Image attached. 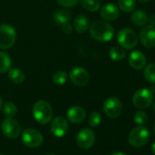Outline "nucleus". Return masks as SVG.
<instances>
[{
  "instance_id": "obj_20",
  "label": "nucleus",
  "mask_w": 155,
  "mask_h": 155,
  "mask_svg": "<svg viewBox=\"0 0 155 155\" xmlns=\"http://www.w3.org/2000/svg\"><path fill=\"white\" fill-rule=\"evenodd\" d=\"M12 60L10 56L3 51H0V73H7L11 68Z\"/></svg>"
},
{
  "instance_id": "obj_30",
  "label": "nucleus",
  "mask_w": 155,
  "mask_h": 155,
  "mask_svg": "<svg viewBox=\"0 0 155 155\" xmlns=\"http://www.w3.org/2000/svg\"><path fill=\"white\" fill-rule=\"evenodd\" d=\"M56 2L63 8H72L80 3V0H56Z\"/></svg>"
},
{
  "instance_id": "obj_5",
  "label": "nucleus",
  "mask_w": 155,
  "mask_h": 155,
  "mask_svg": "<svg viewBox=\"0 0 155 155\" xmlns=\"http://www.w3.org/2000/svg\"><path fill=\"white\" fill-rule=\"evenodd\" d=\"M117 40L124 49H132L138 43V37L131 28H122L118 33Z\"/></svg>"
},
{
  "instance_id": "obj_23",
  "label": "nucleus",
  "mask_w": 155,
  "mask_h": 155,
  "mask_svg": "<svg viewBox=\"0 0 155 155\" xmlns=\"http://www.w3.org/2000/svg\"><path fill=\"white\" fill-rule=\"evenodd\" d=\"M109 55H110V58L113 61H120L126 57V52H125V49L122 47L115 46V47H112L110 49Z\"/></svg>"
},
{
  "instance_id": "obj_7",
  "label": "nucleus",
  "mask_w": 155,
  "mask_h": 155,
  "mask_svg": "<svg viewBox=\"0 0 155 155\" xmlns=\"http://www.w3.org/2000/svg\"><path fill=\"white\" fill-rule=\"evenodd\" d=\"M22 141L29 148H38L43 143V136L38 130L28 128L24 130L22 133Z\"/></svg>"
},
{
  "instance_id": "obj_11",
  "label": "nucleus",
  "mask_w": 155,
  "mask_h": 155,
  "mask_svg": "<svg viewBox=\"0 0 155 155\" xmlns=\"http://www.w3.org/2000/svg\"><path fill=\"white\" fill-rule=\"evenodd\" d=\"M1 129L6 137L9 139H16L21 132V127L19 123L13 118H7L1 124Z\"/></svg>"
},
{
  "instance_id": "obj_14",
  "label": "nucleus",
  "mask_w": 155,
  "mask_h": 155,
  "mask_svg": "<svg viewBox=\"0 0 155 155\" xmlns=\"http://www.w3.org/2000/svg\"><path fill=\"white\" fill-rule=\"evenodd\" d=\"M67 118L71 123L80 124L86 118V110L81 106H73L67 111Z\"/></svg>"
},
{
  "instance_id": "obj_21",
  "label": "nucleus",
  "mask_w": 155,
  "mask_h": 155,
  "mask_svg": "<svg viewBox=\"0 0 155 155\" xmlns=\"http://www.w3.org/2000/svg\"><path fill=\"white\" fill-rule=\"evenodd\" d=\"M53 18H54V21L57 24L62 25L64 23H68V22L70 21V19H71V14L68 10L60 9V10H57L54 13Z\"/></svg>"
},
{
  "instance_id": "obj_27",
  "label": "nucleus",
  "mask_w": 155,
  "mask_h": 155,
  "mask_svg": "<svg viewBox=\"0 0 155 155\" xmlns=\"http://www.w3.org/2000/svg\"><path fill=\"white\" fill-rule=\"evenodd\" d=\"M18 111V108L12 101L7 102L3 107V113L7 118H13Z\"/></svg>"
},
{
  "instance_id": "obj_36",
  "label": "nucleus",
  "mask_w": 155,
  "mask_h": 155,
  "mask_svg": "<svg viewBox=\"0 0 155 155\" xmlns=\"http://www.w3.org/2000/svg\"><path fill=\"white\" fill-rule=\"evenodd\" d=\"M139 2H140V3H148L150 0H138Z\"/></svg>"
},
{
  "instance_id": "obj_24",
  "label": "nucleus",
  "mask_w": 155,
  "mask_h": 155,
  "mask_svg": "<svg viewBox=\"0 0 155 155\" xmlns=\"http://www.w3.org/2000/svg\"><path fill=\"white\" fill-rule=\"evenodd\" d=\"M118 5L120 10L130 13L136 8V0H118Z\"/></svg>"
},
{
  "instance_id": "obj_17",
  "label": "nucleus",
  "mask_w": 155,
  "mask_h": 155,
  "mask_svg": "<svg viewBox=\"0 0 155 155\" xmlns=\"http://www.w3.org/2000/svg\"><path fill=\"white\" fill-rule=\"evenodd\" d=\"M90 28V19L85 15H79L74 19V28L78 33H85Z\"/></svg>"
},
{
  "instance_id": "obj_33",
  "label": "nucleus",
  "mask_w": 155,
  "mask_h": 155,
  "mask_svg": "<svg viewBox=\"0 0 155 155\" xmlns=\"http://www.w3.org/2000/svg\"><path fill=\"white\" fill-rule=\"evenodd\" d=\"M110 155H126V154H125V153H123V152H120V151H116V152L111 153Z\"/></svg>"
},
{
  "instance_id": "obj_12",
  "label": "nucleus",
  "mask_w": 155,
  "mask_h": 155,
  "mask_svg": "<svg viewBox=\"0 0 155 155\" xmlns=\"http://www.w3.org/2000/svg\"><path fill=\"white\" fill-rule=\"evenodd\" d=\"M68 130V123L67 120L62 116L56 117L50 125V130L52 134L57 138L63 137Z\"/></svg>"
},
{
  "instance_id": "obj_29",
  "label": "nucleus",
  "mask_w": 155,
  "mask_h": 155,
  "mask_svg": "<svg viewBox=\"0 0 155 155\" xmlns=\"http://www.w3.org/2000/svg\"><path fill=\"white\" fill-rule=\"evenodd\" d=\"M134 121L137 123V124H139V125H143V124H145L146 122H147V120H148V116H147V114L144 112V111H142V110H139V111H137L135 114H134Z\"/></svg>"
},
{
  "instance_id": "obj_2",
  "label": "nucleus",
  "mask_w": 155,
  "mask_h": 155,
  "mask_svg": "<svg viewBox=\"0 0 155 155\" xmlns=\"http://www.w3.org/2000/svg\"><path fill=\"white\" fill-rule=\"evenodd\" d=\"M34 119L40 124H48L53 117V110L50 104L46 101H37L32 109Z\"/></svg>"
},
{
  "instance_id": "obj_22",
  "label": "nucleus",
  "mask_w": 155,
  "mask_h": 155,
  "mask_svg": "<svg viewBox=\"0 0 155 155\" xmlns=\"http://www.w3.org/2000/svg\"><path fill=\"white\" fill-rule=\"evenodd\" d=\"M80 3L83 9L91 12L98 11L101 6L100 0H80Z\"/></svg>"
},
{
  "instance_id": "obj_18",
  "label": "nucleus",
  "mask_w": 155,
  "mask_h": 155,
  "mask_svg": "<svg viewBox=\"0 0 155 155\" xmlns=\"http://www.w3.org/2000/svg\"><path fill=\"white\" fill-rule=\"evenodd\" d=\"M8 79L14 84H21L25 81V74L21 69L13 68L8 70Z\"/></svg>"
},
{
  "instance_id": "obj_8",
  "label": "nucleus",
  "mask_w": 155,
  "mask_h": 155,
  "mask_svg": "<svg viewBox=\"0 0 155 155\" xmlns=\"http://www.w3.org/2000/svg\"><path fill=\"white\" fill-rule=\"evenodd\" d=\"M103 110L108 117L115 119L119 117L122 111L121 101L117 97H110L103 103Z\"/></svg>"
},
{
  "instance_id": "obj_35",
  "label": "nucleus",
  "mask_w": 155,
  "mask_h": 155,
  "mask_svg": "<svg viewBox=\"0 0 155 155\" xmlns=\"http://www.w3.org/2000/svg\"><path fill=\"white\" fill-rule=\"evenodd\" d=\"M2 108H3V100L1 97H0V110H1Z\"/></svg>"
},
{
  "instance_id": "obj_15",
  "label": "nucleus",
  "mask_w": 155,
  "mask_h": 155,
  "mask_svg": "<svg viewBox=\"0 0 155 155\" xmlns=\"http://www.w3.org/2000/svg\"><path fill=\"white\" fill-rule=\"evenodd\" d=\"M128 61L132 68L140 70L142 69L146 65V57L140 50H135L130 54Z\"/></svg>"
},
{
  "instance_id": "obj_26",
  "label": "nucleus",
  "mask_w": 155,
  "mask_h": 155,
  "mask_svg": "<svg viewBox=\"0 0 155 155\" xmlns=\"http://www.w3.org/2000/svg\"><path fill=\"white\" fill-rule=\"evenodd\" d=\"M67 80H68V74L63 70H58L52 76V81L56 85H64Z\"/></svg>"
},
{
  "instance_id": "obj_37",
  "label": "nucleus",
  "mask_w": 155,
  "mask_h": 155,
  "mask_svg": "<svg viewBox=\"0 0 155 155\" xmlns=\"http://www.w3.org/2000/svg\"><path fill=\"white\" fill-rule=\"evenodd\" d=\"M152 109H153V110H154V112H155V102L153 103V106H152Z\"/></svg>"
},
{
  "instance_id": "obj_10",
  "label": "nucleus",
  "mask_w": 155,
  "mask_h": 155,
  "mask_svg": "<svg viewBox=\"0 0 155 155\" xmlns=\"http://www.w3.org/2000/svg\"><path fill=\"white\" fill-rule=\"evenodd\" d=\"M69 79L74 85L78 87H84L90 81V74L85 68L77 67L69 72Z\"/></svg>"
},
{
  "instance_id": "obj_1",
  "label": "nucleus",
  "mask_w": 155,
  "mask_h": 155,
  "mask_svg": "<svg viewBox=\"0 0 155 155\" xmlns=\"http://www.w3.org/2000/svg\"><path fill=\"white\" fill-rule=\"evenodd\" d=\"M90 33L95 40L108 42L114 36V28L107 21H95L90 28Z\"/></svg>"
},
{
  "instance_id": "obj_9",
  "label": "nucleus",
  "mask_w": 155,
  "mask_h": 155,
  "mask_svg": "<svg viewBox=\"0 0 155 155\" xmlns=\"http://www.w3.org/2000/svg\"><path fill=\"white\" fill-rule=\"evenodd\" d=\"M96 140L95 132L88 128L81 130L77 135V143L81 149H90L91 148Z\"/></svg>"
},
{
  "instance_id": "obj_19",
  "label": "nucleus",
  "mask_w": 155,
  "mask_h": 155,
  "mask_svg": "<svg viewBox=\"0 0 155 155\" xmlns=\"http://www.w3.org/2000/svg\"><path fill=\"white\" fill-rule=\"evenodd\" d=\"M130 19L133 25L137 27H141L148 22V15L142 10H136L132 13Z\"/></svg>"
},
{
  "instance_id": "obj_13",
  "label": "nucleus",
  "mask_w": 155,
  "mask_h": 155,
  "mask_svg": "<svg viewBox=\"0 0 155 155\" xmlns=\"http://www.w3.org/2000/svg\"><path fill=\"white\" fill-rule=\"evenodd\" d=\"M140 43L149 48H155V27L146 26L140 32Z\"/></svg>"
},
{
  "instance_id": "obj_16",
  "label": "nucleus",
  "mask_w": 155,
  "mask_h": 155,
  "mask_svg": "<svg viewBox=\"0 0 155 155\" xmlns=\"http://www.w3.org/2000/svg\"><path fill=\"white\" fill-rule=\"evenodd\" d=\"M119 14L118 7L112 3H108L101 8V16L105 21H114L118 18Z\"/></svg>"
},
{
  "instance_id": "obj_4",
  "label": "nucleus",
  "mask_w": 155,
  "mask_h": 155,
  "mask_svg": "<svg viewBox=\"0 0 155 155\" xmlns=\"http://www.w3.org/2000/svg\"><path fill=\"white\" fill-rule=\"evenodd\" d=\"M17 40L15 28L8 24L0 25V48L8 49L12 48Z\"/></svg>"
},
{
  "instance_id": "obj_34",
  "label": "nucleus",
  "mask_w": 155,
  "mask_h": 155,
  "mask_svg": "<svg viewBox=\"0 0 155 155\" xmlns=\"http://www.w3.org/2000/svg\"><path fill=\"white\" fill-rule=\"evenodd\" d=\"M151 151H152V153L155 155V142L151 145Z\"/></svg>"
},
{
  "instance_id": "obj_25",
  "label": "nucleus",
  "mask_w": 155,
  "mask_h": 155,
  "mask_svg": "<svg viewBox=\"0 0 155 155\" xmlns=\"http://www.w3.org/2000/svg\"><path fill=\"white\" fill-rule=\"evenodd\" d=\"M145 80L152 84H155V63H150L147 65L143 72Z\"/></svg>"
},
{
  "instance_id": "obj_32",
  "label": "nucleus",
  "mask_w": 155,
  "mask_h": 155,
  "mask_svg": "<svg viewBox=\"0 0 155 155\" xmlns=\"http://www.w3.org/2000/svg\"><path fill=\"white\" fill-rule=\"evenodd\" d=\"M148 21L150 22V26L155 27V13L151 14L150 17L148 18Z\"/></svg>"
},
{
  "instance_id": "obj_3",
  "label": "nucleus",
  "mask_w": 155,
  "mask_h": 155,
  "mask_svg": "<svg viewBox=\"0 0 155 155\" xmlns=\"http://www.w3.org/2000/svg\"><path fill=\"white\" fill-rule=\"evenodd\" d=\"M150 139V132L147 128L140 125L133 128L128 137L129 143L134 148H140L144 146Z\"/></svg>"
},
{
  "instance_id": "obj_6",
  "label": "nucleus",
  "mask_w": 155,
  "mask_h": 155,
  "mask_svg": "<svg viewBox=\"0 0 155 155\" xmlns=\"http://www.w3.org/2000/svg\"><path fill=\"white\" fill-rule=\"evenodd\" d=\"M153 101V93L150 91V90H148L146 88L138 90L132 98L133 105L140 109L144 110L150 106V104Z\"/></svg>"
},
{
  "instance_id": "obj_39",
  "label": "nucleus",
  "mask_w": 155,
  "mask_h": 155,
  "mask_svg": "<svg viewBox=\"0 0 155 155\" xmlns=\"http://www.w3.org/2000/svg\"><path fill=\"white\" fill-rule=\"evenodd\" d=\"M154 130H155V124H154Z\"/></svg>"
},
{
  "instance_id": "obj_40",
  "label": "nucleus",
  "mask_w": 155,
  "mask_h": 155,
  "mask_svg": "<svg viewBox=\"0 0 155 155\" xmlns=\"http://www.w3.org/2000/svg\"><path fill=\"white\" fill-rule=\"evenodd\" d=\"M0 155H3V154H0Z\"/></svg>"
},
{
  "instance_id": "obj_38",
  "label": "nucleus",
  "mask_w": 155,
  "mask_h": 155,
  "mask_svg": "<svg viewBox=\"0 0 155 155\" xmlns=\"http://www.w3.org/2000/svg\"><path fill=\"white\" fill-rule=\"evenodd\" d=\"M47 155H56V154H54V153H48V154H47Z\"/></svg>"
},
{
  "instance_id": "obj_31",
  "label": "nucleus",
  "mask_w": 155,
  "mask_h": 155,
  "mask_svg": "<svg viewBox=\"0 0 155 155\" xmlns=\"http://www.w3.org/2000/svg\"><path fill=\"white\" fill-rule=\"evenodd\" d=\"M60 26H61V30H62V32L65 33V34H70V33L72 32V30H73V27L71 26V24H70L69 22L64 23V24H62V25H60Z\"/></svg>"
},
{
  "instance_id": "obj_28",
  "label": "nucleus",
  "mask_w": 155,
  "mask_h": 155,
  "mask_svg": "<svg viewBox=\"0 0 155 155\" xmlns=\"http://www.w3.org/2000/svg\"><path fill=\"white\" fill-rule=\"evenodd\" d=\"M88 121H89V124L91 127L99 126L101 124V113L98 112V111H92L89 115Z\"/></svg>"
}]
</instances>
